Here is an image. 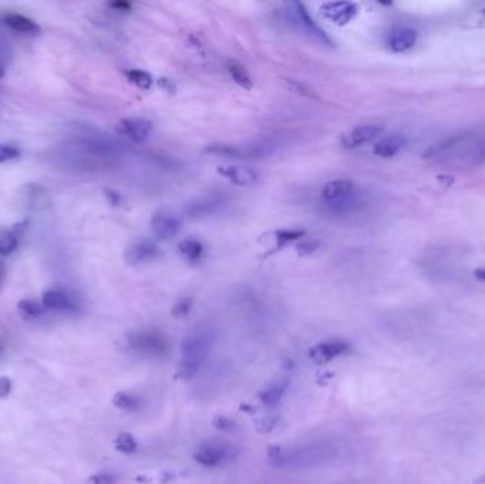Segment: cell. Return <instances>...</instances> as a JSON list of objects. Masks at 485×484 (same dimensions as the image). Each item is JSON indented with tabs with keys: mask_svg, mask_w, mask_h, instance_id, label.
<instances>
[{
	"mask_svg": "<svg viewBox=\"0 0 485 484\" xmlns=\"http://www.w3.org/2000/svg\"><path fill=\"white\" fill-rule=\"evenodd\" d=\"M336 456V449L325 442H307L295 444H278L269 449V459L274 467L286 470L307 468Z\"/></svg>",
	"mask_w": 485,
	"mask_h": 484,
	"instance_id": "cell-1",
	"label": "cell"
},
{
	"mask_svg": "<svg viewBox=\"0 0 485 484\" xmlns=\"http://www.w3.org/2000/svg\"><path fill=\"white\" fill-rule=\"evenodd\" d=\"M214 344V332L209 327H199L190 331L182 341V353L178 377L183 381L192 380L203 367Z\"/></svg>",
	"mask_w": 485,
	"mask_h": 484,
	"instance_id": "cell-2",
	"label": "cell"
},
{
	"mask_svg": "<svg viewBox=\"0 0 485 484\" xmlns=\"http://www.w3.org/2000/svg\"><path fill=\"white\" fill-rule=\"evenodd\" d=\"M131 352L144 358H164L169 352V341L156 329H138L127 335Z\"/></svg>",
	"mask_w": 485,
	"mask_h": 484,
	"instance_id": "cell-3",
	"label": "cell"
},
{
	"mask_svg": "<svg viewBox=\"0 0 485 484\" xmlns=\"http://www.w3.org/2000/svg\"><path fill=\"white\" fill-rule=\"evenodd\" d=\"M240 449L227 440H209L202 443L195 453V460L204 467H219L233 461Z\"/></svg>",
	"mask_w": 485,
	"mask_h": 484,
	"instance_id": "cell-4",
	"label": "cell"
},
{
	"mask_svg": "<svg viewBox=\"0 0 485 484\" xmlns=\"http://www.w3.org/2000/svg\"><path fill=\"white\" fill-rule=\"evenodd\" d=\"M321 198L332 210L345 212L356 203L355 185L352 181L342 178L329 181L321 189Z\"/></svg>",
	"mask_w": 485,
	"mask_h": 484,
	"instance_id": "cell-5",
	"label": "cell"
},
{
	"mask_svg": "<svg viewBox=\"0 0 485 484\" xmlns=\"http://www.w3.org/2000/svg\"><path fill=\"white\" fill-rule=\"evenodd\" d=\"M276 151V145L271 143H257L252 145H230L214 144L206 148V152L216 157L233 158V159H257L271 155Z\"/></svg>",
	"mask_w": 485,
	"mask_h": 484,
	"instance_id": "cell-6",
	"label": "cell"
},
{
	"mask_svg": "<svg viewBox=\"0 0 485 484\" xmlns=\"http://www.w3.org/2000/svg\"><path fill=\"white\" fill-rule=\"evenodd\" d=\"M288 15H290L291 22L304 33H307L309 37L318 40L322 44H331V40L326 36V33L314 22V19L311 18V15L308 13V11L305 9L302 4H298V2L290 4Z\"/></svg>",
	"mask_w": 485,
	"mask_h": 484,
	"instance_id": "cell-7",
	"label": "cell"
},
{
	"mask_svg": "<svg viewBox=\"0 0 485 484\" xmlns=\"http://www.w3.org/2000/svg\"><path fill=\"white\" fill-rule=\"evenodd\" d=\"M152 127L151 121L145 118H124L116 124V133L135 144H141L149 138Z\"/></svg>",
	"mask_w": 485,
	"mask_h": 484,
	"instance_id": "cell-8",
	"label": "cell"
},
{
	"mask_svg": "<svg viewBox=\"0 0 485 484\" xmlns=\"http://www.w3.org/2000/svg\"><path fill=\"white\" fill-rule=\"evenodd\" d=\"M42 303L46 310L64 313V314L75 313L80 308L77 298L71 293L63 289H50L44 291Z\"/></svg>",
	"mask_w": 485,
	"mask_h": 484,
	"instance_id": "cell-9",
	"label": "cell"
},
{
	"mask_svg": "<svg viewBox=\"0 0 485 484\" xmlns=\"http://www.w3.org/2000/svg\"><path fill=\"white\" fill-rule=\"evenodd\" d=\"M383 133V127L378 124H367L353 128L340 138V145L345 150H356L374 140Z\"/></svg>",
	"mask_w": 485,
	"mask_h": 484,
	"instance_id": "cell-10",
	"label": "cell"
},
{
	"mask_svg": "<svg viewBox=\"0 0 485 484\" xmlns=\"http://www.w3.org/2000/svg\"><path fill=\"white\" fill-rule=\"evenodd\" d=\"M224 203V198L219 193H210L189 202L185 206V214L188 219H203L216 213Z\"/></svg>",
	"mask_w": 485,
	"mask_h": 484,
	"instance_id": "cell-11",
	"label": "cell"
},
{
	"mask_svg": "<svg viewBox=\"0 0 485 484\" xmlns=\"http://www.w3.org/2000/svg\"><path fill=\"white\" fill-rule=\"evenodd\" d=\"M304 236H305L304 230L280 229V230H274V231L267 233L264 236V238L260 240V243H263L264 248H267V255H273L276 252H280L286 246L291 245L293 241L302 240Z\"/></svg>",
	"mask_w": 485,
	"mask_h": 484,
	"instance_id": "cell-12",
	"label": "cell"
},
{
	"mask_svg": "<svg viewBox=\"0 0 485 484\" xmlns=\"http://www.w3.org/2000/svg\"><path fill=\"white\" fill-rule=\"evenodd\" d=\"M321 15L336 26H345L357 15V6L352 2H328L321 6Z\"/></svg>",
	"mask_w": 485,
	"mask_h": 484,
	"instance_id": "cell-13",
	"label": "cell"
},
{
	"mask_svg": "<svg viewBox=\"0 0 485 484\" xmlns=\"http://www.w3.org/2000/svg\"><path fill=\"white\" fill-rule=\"evenodd\" d=\"M349 351L350 345L348 342L340 339H331L312 346L309 351V356L317 364H326V362L338 356L346 355Z\"/></svg>",
	"mask_w": 485,
	"mask_h": 484,
	"instance_id": "cell-14",
	"label": "cell"
},
{
	"mask_svg": "<svg viewBox=\"0 0 485 484\" xmlns=\"http://www.w3.org/2000/svg\"><path fill=\"white\" fill-rule=\"evenodd\" d=\"M151 224H152V231H154L155 237L159 240H164V241L173 238L180 230L179 219L166 210L156 212L152 217Z\"/></svg>",
	"mask_w": 485,
	"mask_h": 484,
	"instance_id": "cell-15",
	"label": "cell"
},
{
	"mask_svg": "<svg viewBox=\"0 0 485 484\" xmlns=\"http://www.w3.org/2000/svg\"><path fill=\"white\" fill-rule=\"evenodd\" d=\"M217 172L235 186H250L259 182V174L246 165H224L219 167Z\"/></svg>",
	"mask_w": 485,
	"mask_h": 484,
	"instance_id": "cell-16",
	"label": "cell"
},
{
	"mask_svg": "<svg viewBox=\"0 0 485 484\" xmlns=\"http://www.w3.org/2000/svg\"><path fill=\"white\" fill-rule=\"evenodd\" d=\"M158 255V248L149 240H141L131 245L125 252V262L131 266L155 259Z\"/></svg>",
	"mask_w": 485,
	"mask_h": 484,
	"instance_id": "cell-17",
	"label": "cell"
},
{
	"mask_svg": "<svg viewBox=\"0 0 485 484\" xmlns=\"http://www.w3.org/2000/svg\"><path fill=\"white\" fill-rule=\"evenodd\" d=\"M419 39V33L412 28H398L389 36V47L395 53H405L410 50Z\"/></svg>",
	"mask_w": 485,
	"mask_h": 484,
	"instance_id": "cell-18",
	"label": "cell"
},
{
	"mask_svg": "<svg viewBox=\"0 0 485 484\" xmlns=\"http://www.w3.org/2000/svg\"><path fill=\"white\" fill-rule=\"evenodd\" d=\"M406 143H407L406 138L403 135H400V134L388 135V137L379 140L375 144L374 154L376 157H381V158H385V159L393 158L406 147Z\"/></svg>",
	"mask_w": 485,
	"mask_h": 484,
	"instance_id": "cell-19",
	"label": "cell"
},
{
	"mask_svg": "<svg viewBox=\"0 0 485 484\" xmlns=\"http://www.w3.org/2000/svg\"><path fill=\"white\" fill-rule=\"evenodd\" d=\"M2 20H4L5 26L12 29L13 32H18L22 35H29V36L40 33V26L35 20L29 19L27 16L18 15V13H8L2 18Z\"/></svg>",
	"mask_w": 485,
	"mask_h": 484,
	"instance_id": "cell-20",
	"label": "cell"
},
{
	"mask_svg": "<svg viewBox=\"0 0 485 484\" xmlns=\"http://www.w3.org/2000/svg\"><path fill=\"white\" fill-rule=\"evenodd\" d=\"M179 252L180 255L185 258V260H188L189 263H199L203 258V253H204V248L203 245L200 243L199 240L193 238V237H189V238H185L182 240L180 243H179Z\"/></svg>",
	"mask_w": 485,
	"mask_h": 484,
	"instance_id": "cell-21",
	"label": "cell"
},
{
	"mask_svg": "<svg viewBox=\"0 0 485 484\" xmlns=\"http://www.w3.org/2000/svg\"><path fill=\"white\" fill-rule=\"evenodd\" d=\"M112 402L118 409L124 412H138L142 406V399L138 395L130 392H118L113 397Z\"/></svg>",
	"mask_w": 485,
	"mask_h": 484,
	"instance_id": "cell-22",
	"label": "cell"
},
{
	"mask_svg": "<svg viewBox=\"0 0 485 484\" xmlns=\"http://www.w3.org/2000/svg\"><path fill=\"white\" fill-rule=\"evenodd\" d=\"M287 388H288V381H286V380L277 381V382H274L273 385H270L267 389H264L260 394V399H262V402L264 405L273 406V405H276V404H278L281 401V398L284 397Z\"/></svg>",
	"mask_w": 485,
	"mask_h": 484,
	"instance_id": "cell-23",
	"label": "cell"
},
{
	"mask_svg": "<svg viewBox=\"0 0 485 484\" xmlns=\"http://www.w3.org/2000/svg\"><path fill=\"white\" fill-rule=\"evenodd\" d=\"M19 248V237L13 230L0 229V256L8 258Z\"/></svg>",
	"mask_w": 485,
	"mask_h": 484,
	"instance_id": "cell-24",
	"label": "cell"
},
{
	"mask_svg": "<svg viewBox=\"0 0 485 484\" xmlns=\"http://www.w3.org/2000/svg\"><path fill=\"white\" fill-rule=\"evenodd\" d=\"M18 310L25 318H39L44 315V313L47 311L43 303H39L36 300H29V298L20 300L18 304Z\"/></svg>",
	"mask_w": 485,
	"mask_h": 484,
	"instance_id": "cell-25",
	"label": "cell"
},
{
	"mask_svg": "<svg viewBox=\"0 0 485 484\" xmlns=\"http://www.w3.org/2000/svg\"><path fill=\"white\" fill-rule=\"evenodd\" d=\"M228 73H230L231 78L234 80V83L238 84L240 87L246 88V90H250L253 87V80H252L250 74L247 73V70L242 66L231 63L228 66Z\"/></svg>",
	"mask_w": 485,
	"mask_h": 484,
	"instance_id": "cell-26",
	"label": "cell"
},
{
	"mask_svg": "<svg viewBox=\"0 0 485 484\" xmlns=\"http://www.w3.org/2000/svg\"><path fill=\"white\" fill-rule=\"evenodd\" d=\"M127 80L130 83H133L134 85H137L138 88L141 90H149L152 87V77L147 73V71H142V70H127L124 71Z\"/></svg>",
	"mask_w": 485,
	"mask_h": 484,
	"instance_id": "cell-27",
	"label": "cell"
},
{
	"mask_svg": "<svg viewBox=\"0 0 485 484\" xmlns=\"http://www.w3.org/2000/svg\"><path fill=\"white\" fill-rule=\"evenodd\" d=\"M115 447H116V450L123 452V453H134L138 449V443L133 435L121 433V435H118V437L115 440Z\"/></svg>",
	"mask_w": 485,
	"mask_h": 484,
	"instance_id": "cell-28",
	"label": "cell"
},
{
	"mask_svg": "<svg viewBox=\"0 0 485 484\" xmlns=\"http://www.w3.org/2000/svg\"><path fill=\"white\" fill-rule=\"evenodd\" d=\"M20 158V151L13 145L0 144V165Z\"/></svg>",
	"mask_w": 485,
	"mask_h": 484,
	"instance_id": "cell-29",
	"label": "cell"
},
{
	"mask_svg": "<svg viewBox=\"0 0 485 484\" xmlns=\"http://www.w3.org/2000/svg\"><path fill=\"white\" fill-rule=\"evenodd\" d=\"M319 241L318 240H314V238H302L300 240V243L297 246V250L300 255L302 256H308L311 253H314L315 250H318L319 248Z\"/></svg>",
	"mask_w": 485,
	"mask_h": 484,
	"instance_id": "cell-30",
	"label": "cell"
},
{
	"mask_svg": "<svg viewBox=\"0 0 485 484\" xmlns=\"http://www.w3.org/2000/svg\"><path fill=\"white\" fill-rule=\"evenodd\" d=\"M288 84L291 85V88H293L295 92H298V94H301V95H305V97H308V98H312V99H318V95H317L307 84H304V83H301V81H298V80H288Z\"/></svg>",
	"mask_w": 485,
	"mask_h": 484,
	"instance_id": "cell-31",
	"label": "cell"
},
{
	"mask_svg": "<svg viewBox=\"0 0 485 484\" xmlns=\"http://www.w3.org/2000/svg\"><path fill=\"white\" fill-rule=\"evenodd\" d=\"M192 305H193V301L192 298H182L179 300L175 307H173V315L175 317H185L189 314V311L192 310Z\"/></svg>",
	"mask_w": 485,
	"mask_h": 484,
	"instance_id": "cell-32",
	"label": "cell"
},
{
	"mask_svg": "<svg viewBox=\"0 0 485 484\" xmlns=\"http://www.w3.org/2000/svg\"><path fill=\"white\" fill-rule=\"evenodd\" d=\"M116 476L112 473H98L91 477V484H115Z\"/></svg>",
	"mask_w": 485,
	"mask_h": 484,
	"instance_id": "cell-33",
	"label": "cell"
},
{
	"mask_svg": "<svg viewBox=\"0 0 485 484\" xmlns=\"http://www.w3.org/2000/svg\"><path fill=\"white\" fill-rule=\"evenodd\" d=\"M12 392V381L6 377L0 378V398H6Z\"/></svg>",
	"mask_w": 485,
	"mask_h": 484,
	"instance_id": "cell-34",
	"label": "cell"
},
{
	"mask_svg": "<svg viewBox=\"0 0 485 484\" xmlns=\"http://www.w3.org/2000/svg\"><path fill=\"white\" fill-rule=\"evenodd\" d=\"M216 428H219L221 430H227V432H231V430L235 429L234 423L230 419H226V418H219L217 422H216Z\"/></svg>",
	"mask_w": 485,
	"mask_h": 484,
	"instance_id": "cell-35",
	"label": "cell"
},
{
	"mask_svg": "<svg viewBox=\"0 0 485 484\" xmlns=\"http://www.w3.org/2000/svg\"><path fill=\"white\" fill-rule=\"evenodd\" d=\"M109 6L118 12H128L131 9V5L127 2H113Z\"/></svg>",
	"mask_w": 485,
	"mask_h": 484,
	"instance_id": "cell-36",
	"label": "cell"
},
{
	"mask_svg": "<svg viewBox=\"0 0 485 484\" xmlns=\"http://www.w3.org/2000/svg\"><path fill=\"white\" fill-rule=\"evenodd\" d=\"M477 26L485 28V4L481 5V9L478 12V23H477Z\"/></svg>",
	"mask_w": 485,
	"mask_h": 484,
	"instance_id": "cell-37",
	"label": "cell"
},
{
	"mask_svg": "<svg viewBox=\"0 0 485 484\" xmlns=\"http://www.w3.org/2000/svg\"><path fill=\"white\" fill-rule=\"evenodd\" d=\"M474 276L479 280V282H485V269H477L474 272Z\"/></svg>",
	"mask_w": 485,
	"mask_h": 484,
	"instance_id": "cell-38",
	"label": "cell"
},
{
	"mask_svg": "<svg viewBox=\"0 0 485 484\" xmlns=\"http://www.w3.org/2000/svg\"><path fill=\"white\" fill-rule=\"evenodd\" d=\"M5 73H6V66H5V61H4L2 56H0V78L5 77Z\"/></svg>",
	"mask_w": 485,
	"mask_h": 484,
	"instance_id": "cell-39",
	"label": "cell"
},
{
	"mask_svg": "<svg viewBox=\"0 0 485 484\" xmlns=\"http://www.w3.org/2000/svg\"><path fill=\"white\" fill-rule=\"evenodd\" d=\"M4 277H5V267H4L2 263H0V284H2Z\"/></svg>",
	"mask_w": 485,
	"mask_h": 484,
	"instance_id": "cell-40",
	"label": "cell"
},
{
	"mask_svg": "<svg viewBox=\"0 0 485 484\" xmlns=\"http://www.w3.org/2000/svg\"><path fill=\"white\" fill-rule=\"evenodd\" d=\"M2 349H4V346H2V344H0V353H2Z\"/></svg>",
	"mask_w": 485,
	"mask_h": 484,
	"instance_id": "cell-41",
	"label": "cell"
}]
</instances>
